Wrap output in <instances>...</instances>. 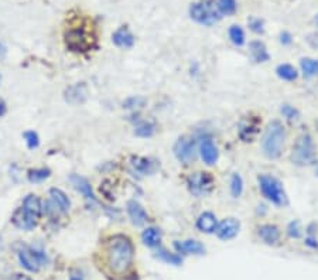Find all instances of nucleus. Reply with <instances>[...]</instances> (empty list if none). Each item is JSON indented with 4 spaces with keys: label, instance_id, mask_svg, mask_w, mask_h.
I'll use <instances>...</instances> for the list:
<instances>
[{
    "label": "nucleus",
    "instance_id": "obj_42",
    "mask_svg": "<svg viewBox=\"0 0 318 280\" xmlns=\"http://www.w3.org/2000/svg\"><path fill=\"white\" fill-rule=\"evenodd\" d=\"M5 54H6V48H5V46H3V44L0 43V60H2L3 57H5Z\"/></svg>",
    "mask_w": 318,
    "mask_h": 280
},
{
    "label": "nucleus",
    "instance_id": "obj_35",
    "mask_svg": "<svg viewBox=\"0 0 318 280\" xmlns=\"http://www.w3.org/2000/svg\"><path fill=\"white\" fill-rule=\"evenodd\" d=\"M282 113L287 119H297L298 117L297 109H294L293 106H289V105H284L283 108H282Z\"/></svg>",
    "mask_w": 318,
    "mask_h": 280
},
{
    "label": "nucleus",
    "instance_id": "obj_24",
    "mask_svg": "<svg viewBox=\"0 0 318 280\" xmlns=\"http://www.w3.org/2000/svg\"><path fill=\"white\" fill-rule=\"evenodd\" d=\"M142 239L145 242V245L150 246V248H154L160 244L161 241V232H160L157 228H147L145 229V232L142 233Z\"/></svg>",
    "mask_w": 318,
    "mask_h": 280
},
{
    "label": "nucleus",
    "instance_id": "obj_43",
    "mask_svg": "<svg viewBox=\"0 0 318 280\" xmlns=\"http://www.w3.org/2000/svg\"><path fill=\"white\" fill-rule=\"evenodd\" d=\"M307 244H308V245H311V246H317V244H314V241L312 239L307 241Z\"/></svg>",
    "mask_w": 318,
    "mask_h": 280
},
{
    "label": "nucleus",
    "instance_id": "obj_25",
    "mask_svg": "<svg viewBox=\"0 0 318 280\" xmlns=\"http://www.w3.org/2000/svg\"><path fill=\"white\" fill-rule=\"evenodd\" d=\"M277 75L280 76L284 81H294L297 78V71L294 67H291L289 64H282L276 69Z\"/></svg>",
    "mask_w": 318,
    "mask_h": 280
},
{
    "label": "nucleus",
    "instance_id": "obj_33",
    "mask_svg": "<svg viewBox=\"0 0 318 280\" xmlns=\"http://www.w3.org/2000/svg\"><path fill=\"white\" fill-rule=\"evenodd\" d=\"M24 139H26V143H27L28 149H35L38 146V136L34 132H26L24 133Z\"/></svg>",
    "mask_w": 318,
    "mask_h": 280
},
{
    "label": "nucleus",
    "instance_id": "obj_10",
    "mask_svg": "<svg viewBox=\"0 0 318 280\" xmlns=\"http://www.w3.org/2000/svg\"><path fill=\"white\" fill-rule=\"evenodd\" d=\"M241 229V222L236 218H226L222 221L219 225L216 226V235L219 236V239L229 241L234 239L236 235L239 233Z\"/></svg>",
    "mask_w": 318,
    "mask_h": 280
},
{
    "label": "nucleus",
    "instance_id": "obj_34",
    "mask_svg": "<svg viewBox=\"0 0 318 280\" xmlns=\"http://www.w3.org/2000/svg\"><path fill=\"white\" fill-rule=\"evenodd\" d=\"M287 232L290 235L291 238H298L301 232H300V222L298 221H293L289 228H287Z\"/></svg>",
    "mask_w": 318,
    "mask_h": 280
},
{
    "label": "nucleus",
    "instance_id": "obj_45",
    "mask_svg": "<svg viewBox=\"0 0 318 280\" xmlns=\"http://www.w3.org/2000/svg\"><path fill=\"white\" fill-rule=\"evenodd\" d=\"M315 23H317V26H318V14H317V17H315Z\"/></svg>",
    "mask_w": 318,
    "mask_h": 280
},
{
    "label": "nucleus",
    "instance_id": "obj_6",
    "mask_svg": "<svg viewBox=\"0 0 318 280\" xmlns=\"http://www.w3.org/2000/svg\"><path fill=\"white\" fill-rule=\"evenodd\" d=\"M314 160V143L310 135H301L297 137L296 143L293 144L291 162L297 166L310 164Z\"/></svg>",
    "mask_w": 318,
    "mask_h": 280
},
{
    "label": "nucleus",
    "instance_id": "obj_28",
    "mask_svg": "<svg viewBox=\"0 0 318 280\" xmlns=\"http://www.w3.org/2000/svg\"><path fill=\"white\" fill-rule=\"evenodd\" d=\"M229 38L235 46L241 47L245 43V33H243V30L239 26H232V27L229 28Z\"/></svg>",
    "mask_w": 318,
    "mask_h": 280
},
{
    "label": "nucleus",
    "instance_id": "obj_17",
    "mask_svg": "<svg viewBox=\"0 0 318 280\" xmlns=\"http://www.w3.org/2000/svg\"><path fill=\"white\" fill-rule=\"evenodd\" d=\"M112 40L118 47L122 48H130L134 44V37L126 27H120L118 31H115L112 35Z\"/></svg>",
    "mask_w": 318,
    "mask_h": 280
},
{
    "label": "nucleus",
    "instance_id": "obj_14",
    "mask_svg": "<svg viewBox=\"0 0 318 280\" xmlns=\"http://www.w3.org/2000/svg\"><path fill=\"white\" fill-rule=\"evenodd\" d=\"M216 226H218L216 217L212 212H204L197 219V228L200 229L201 232L212 233L216 231Z\"/></svg>",
    "mask_w": 318,
    "mask_h": 280
},
{
    "label": "nucleus",
    "instance_id": "obj_27",
    "mask_svg": "<svg viewBox=\"0 0 318 280\" xmlns=\"http://www.w3.org/2000/svg\"><path fill=\"white\" fill-rule=\"evenodd\" d=\"M218 12L225 16L234 14L236 12V2L235 0H218L216 3Z\"/></svg>",
    "mask_w": 318,
    "mask_h": 280
},
{
    "label": "nucleus",
    "instance_id": "obj_31",
    "mask_svg": "<svg viewBox=\"0 0 318 280\" xmlns=\"http://www.w3.org/2000/svg\"><path fill=\"white\" fill-rule=\"evenodd\" d=\"M243 190V181L242 177L239 174H234L231 178V192L234 197H239L242 194Z\"/></svg>",
    "mask_w": 318,
    "mask_h": 280
},
{
    "label": "nucleus",
    "instance_id": "obj_46",
    "mask_svg": "<svg viewBox=\"0 0 318 280\" xmlns=\"http://www.w3.org/2000/svg\"><path fill=\"white\" fill-rule=\"evenodd\" d=\"M315 171H317V174H318V164H317V169H315Z\"/></svg>",
    "mask_w": 318,
    "mask_h": 280
},
{
    "label": "nucleus",
    "instance_id": "obj_32",
    "mask_svg": "<svg viewBox=\"0 0 318 280\" xmlns=\"http://www.w3.org/2000/svg\"><path fill=\"white\" fill-rule=\"evenodd\" d=\"M154 130H156V126L153 125V123H142L140 126L136 128V135L140 137H150L154 133Z\"/></svg>",
    "mask_w": 318,
    "mask_h": 280
},
{
    "label": "nucleus",
    "instance_id": "obj_30",
    "mask_svg": "<svg viewBox=\"0 0 318 280\" xmlns=\"http://www.w3.org/2000/svg\"><path fill=\"white\" fill-rule=\"evenodd\" d=\"M50 170L49 169H37V170L28 171V180L31 183H41L46 178H49Z\"/></svg>",
    "mask_w": 318,
    "mask_h": 280
},
{
    "label": "nucleus",
    "instance_id": "obj_4",
    "mask_svg": "<svg viewBox=\"0 0 318 280\" xmlns=\"http://www.w3.org/2000/svg\"><path fill=\"white\" fill-rule=\"evenodd\" d=\"M95 38L94 35L88 33V30L85 27L69 28L65 33V44L71 51L75 53H85L89 51L94 47Z\"/></svg>",
    "mask_w": 318,
    "mask_h": 280
},
{
    "label": "nucleus",
    "instance_id": "obj_18",
    "mask_svg": "<svg viewBox=\"0 0 318 280\" xmlns=\"http://www.w3.org/2000/svg\"><path fill=\"white\" fill-rule=\"evenodd\" d=\"M71 181H72V184L75 185L76 190L81 192L88 201H92V203L97 201L94 192H92V188H90V184L88 183L86 178L81 177V176H71Z\"/></svg>",
    "mask_w": 318,
    "mask_h": 280
},
{
    "label": "nucleus",
    "instance_id": "obj_16",
    "mask_svg": "<svg viewBox=\"0 0 318 280\" xmlns=\"http://www.w3.org/2000/svg\"><path fill=\"white\" fill-rule=\"evenodd\" d=\"M201 157L207 164H215L216 160H218V149L216 146L212 143V140L209 139H205L202 143H201Z\"/></svg>",
    "mask_w": 318,
    "mask_h": 280
},
{
    "label": "nucleus",
    "instance_id": "obj_20",
    "mask_svg": "<svg viewBox=\"0 0 318 280\" xmlns=\"http://www.w3.org/2000/svg\"><path fill=\"white\" fill-rule=\"evenodd\" d=\"M249 51L253 61L256 62H264L269 61L270 55L266 50V46L263 44L262 41H252L249 44Z\"/></svg>",
    "mask_w": 318,
    "mask_h": 280
},
{
    "label": "nucleus",
    "instance_id": "obj_8",
    "mask_svg": "<svg viewBox=\"0 0 318 280\" xmlns=\"http://www.w3.org/2000/svg\"><path fill=\"white\" fill-rule=\"evenodd\" d=\"M214 177L209 173H194L188 177V190L197 197H204L214 190Z\"/></svg>",
    "mask_w": 318,
    "mask_h": 280
},
{
    "label": "nucleus",
    "instance_id": "obj_44",
    "mask_svg": "<svg viewBox=\"0 0 318 280\" xmlns=\"http://www.w3.org/2000/svg\"><path fill=\"white\" fill-rule=\"evenodd\" d=\"M69 280H82L81 277H78V276H71V279Z\"/></svg>",
    "mask_w": 318,
    "mask_h": 280
},
{
    "label": "nucleus",
    "instance_id": "obj_5",
    "mask_svg": "<svg viewBox=\"0 0 318 280\" xmlns=\"http://www.w3.org/2000/svg\"><path fill=\"white\" fill-rule=\"evenodd\" d=\"M259 184H260L263 195L273 204L280 205V207L287 205V195L284 192L283 185L277 178L263 174L259 177Z\"/></svg>",
    "mask_w": 318,
    "mask_h": 280
},
{
    "label": "nucleus",
    "instance_id": "obj_39",
    "mask_svg": "<svg viewBox=\"0 0 318 280\" xmlns=\"http://www.w3.org/2000/svg\"><path fill=\"white\" fill-rule=\"evenodd\" d=\"M280 41H282L283 44H290L291 35L289 34V33H282V35H280Z\"/></svg>",
    "mask_w": 318,
    "mask_h": 280
},
{
    "label": "nucleus",
    "instance_id": "obj_2",
    "mask_svg": "<svg viewBox=\"0 0 318 280\" xmlns=\"http://www.w3.org/2000/svg\"><path fill=\"white\" fill-rule=\"evenodd\" d=\"M286 139L284 126L279 121H273L267 125L262 139L263 154L269 158H277L282 154Z\"/></svg>",
    "mask_w": 318,
    "mask_h": 280
},
{
    "label": "nucleus",
    "instance_id": "obj_3",
    "mask_svg": "<svg viewBox=\"0 0 318 280\" xmlns=\"http://www.w3.org/2000/svg\"><path fill=\"white\" fill-rule=\"evenodd\" d=\"M218 12V7L215 6L214 2L208 0V2H198V3H193L190 7V16L191 19L195 20L200 24L204 26H212L216 21L221 19Z\"/></svg>",
    "mask_w": 318,
    "mask_h": 280
},
{
    "label": "nucleus",
    "instance_id": "obj_7",
    "mask_svg": "<svg viewBox=\"0 0 318 280\" xmlns=\"http://www.w3.org/2000/svg\"><path fill=\"white\" fill-rule=\"evenodd\" d=\"M19 262L20 265L28 272H38L42 265L47 263V256L40 251H35L33 248L23 246L20 251L17 252Z\"/></svg>",
    "mask_w": 318,
    "mask_h": 280
},
{
    "label": "nucleus",
    "instance_id": "obj_41",
    "mask_svg": "<svg viewBox=\"0 0 318 280\" xmlns=\"http://www.w3.org/2000/svg\"><path fill=\"white\" fill-rule=\"evenodd\" d=\"M14 280H33V279H31V277H28V276H26V274H16Z\"/></svg>",
    "mask_w": 318,
    "mask_h": 280
},
{
    "label": "nucleus",
    "instance_id": "obj_19",
    "mask_svg": "<svg viewBox=\"0 0 318 280\" xmlns=\"http://www.w3.org/2000/svg\"><path fill=\"white\" fill-rule=\"evenodd\" d=\"M259 236L267 245H275L277 241L280 239V231L276 225L267 224V225H262L259 228Z\"/></svg>",
    "mask_w": 318,
    "mask_h": 280
},
{
    "label": "nucleus",
    "instance_id": "obj_40",
    "mask_svg": "<svg viewBox=\"0 0 318 280\" xmlns=\"http://www.w3.org/2000/svg\"><path fill=\"white\" fill-rule=\"evenodd\" d=\"M6 113V103L3 99H0V116H3Z\"/></svg>",
    "mask_w": 318,
    "mask_h": 280
},
{
    "label": "nucleus",
    "instance_id": "obj_37",
    "mask_svg": "<svg viewBox=\"0 0 318 280\" xmlns=\"http://www.w3.org/2000/svg\"><path fill=\"white\" fill-rule=\"evenodd\" d=\"M145 103V99L143 98H130V99H127L125 103H123V106L125 108H134V106H142Z\"/></svg>",
    "mask_w": 318,
    "mask_h": 280
},
{
    "label": "nucleus",
    "instance_id": "obj_38",
    "mask_svg": "<svg viewBox=\"0 0 318 280\" xmlns=\"http://www.w3.org/2000/svg\"><path fill=\"white\" fill-rule=\"evenodd\" d=\"M305 40H307V43H308L312 48L318 50V33H310V34L305 37Z\"/></svg>",
    "mask_w": 318,
    "mask_h": 280
},
{
    "label": "nucleus",
    "instance_id": "obj_13",
    "mask_svg": "<svg viewBox=\"0 0 318 280\" xmlns=\"http://www.w3.org/2000/svg\"><path fill=\"white\" fill-rule=\"evenodd\" d=\"M127 214L134 225H143L147 221V214H146L145 208L134 199L127 203Z\"/></svg>",
    "mask_w": 318,
    "mask_h": 280
},
{
    "label": "nucleus",
    "instance_id": "obj_23",
    "mask_svg": "<svg viewBox=\"0 0 318 280\" xmlns=\"http://www.w3.org/2000/svg\"><path fill=\"white\" fill-rule=\"evenodd\" d=\"M131 166L140 174H153L156 171V169H157V166H156L154 162L145 157H134L133 162H131Z\"/></svg>",
    "mask_w": 318,
    "mask_h": 280
},
{
    "label": "nucleus",
    "instance_id": "obj_9",
    "mask_svg": "<svg viewBox=\"0 0 318 280\" xmlns=\"http://www.w3.org/2000/svg\"><path fill=\"white\" fill-rule=\"evenodd\" d=\"M174 154L181 163L190 164L195 158V143L194 140L181 137L174 144Z\"/></svg>",
    "mask_w": 318,
    "mask_h": 280
},
{
    "label": "nucleus",
    "instance_id": "obj_12",
    "mask_svg": "<svg viewBox=\"0 0 318 280\" xmlns=\"http://www.w3.org/2000/svg\"><path fill=\"white\" fill-rule=\"evenodd\" d=\"M174 248L177 249V252L184 253V255H202V253L205 252L204 245L201 242H198V241L194 239L174 242Z\"/></svg>",
    "mask_w": 318,
    "mask_h": 280
},
{
    "label": "nucleus",
    "instance_id": "obj_29",
    "mask_svg": "<svg viewBox=\"0 0 318 280\" xmlns=\"http://www.w3.org/2000/svg\"><path fill=\"white\" fill-rule=\"evenodd\" d=\"M157 255H159L160 259H163L164 262H167V263H170V265H181V262H183L180 255H177V253H170L168 251H166V249H163V248H160Z\"/></svg>",
    "mask_w": 318,
    "mask_h": 280
},
{
    "label": "nucleus",
    "instance_id": "obj_11",
    "mask_svg": "<svg viewBox=\"0 0 318 280\" xmlns=\"http://www.w3.org/2000/svg\"><path fill=\"white\" fill-rule=\"evenodd\" d=\"M12 222L14 224V226H17L19 229H23V231H31L37 225V219L33 215H30L23 207L14 211Z\"/></svg>",
    "mask_w": 318,
    "mask_h": 280
},
{
    "label": "nucleus",
    "instance_id": "obj_26",
    "mask_svg": "<svg viewBox=\"0 0 318 280\" xmlns=\"http://www.w3.org/2000/svg\"><path fill=\"white\" fill-rule=\"evenodd\" d=\"M301 69L305 76L318 75V60L312 58H303L301 60Z\"/></svg>",
    "mask_w": 318,
    "mask_h": 280
},
{
    "label": "nucleus",
    "instance_id": "obj_1",
    "mask_svg": "<svg viewBox=\"0 0 318 280\" xmlns=\"http://www.w3.org/2000/svg\"><path fill=\"white\" fill-rule=\"evenodd\" d=\"M106 263L113 273L123 274L129 270L134 256L131 241L125 235H115L106 244Z\"/></svg>",
    "mask_w": 318,
    "mask_h": 280
},
{
    "label": "nucleus",
    "instance_id": "obj_15",
    "mask_svg": "<svg viewBox=\"0 0 318 280\" xmlns=\"http://www.w3.org/2000/svg\"><path fill=\"white\" fill-rule=\"evenodd\" d=\"M86 99V87L85 85H74L65 91V101L71 105L82 103Z\"/></svg>",
    "mask_w": 318,
    "mask_h": 280
},
{
    "label": "nucleus",
    "instance_id": "obj_21",
    "mask_svg": "<svg viewBox=\"0 0 318 280\" xmlns=\"http://www.w3.org/2000/svg\"><path fill=\"white\" fill-rule=\"evenodd\" d=\"M23 208L30 215H33L35 219H38V217L41 215V201L34 194H30V195H27L24 198V201H23Z\"/></svg>",
    "mask_w": 318,
    "mask_h": 280
},
{
    "label": "nucleus",
    "instance_id": "obj_22",
    "mask_svg": "<svg viewBox=\"0 0 318 280\" xmlns=\"http://www.w3.org/2000/svg\"><path fill=\"white\" fill-rule=\"evenodd\" d=\"M50 197H51L54 205H56L60 211L63 212L68 211L69 207H71V203H69V198L67 197L65 192H63L61 190H58V188H51V190H50Z\"/></svg>",
    "mask_w": 318,
    "mask_h": 280
},
{
    "label": "nucleus",
    "instance_id": "obj_36",
    "mask_svg": "<svg viewBox=\"0 0 318 280\" xmlns=\"http://www.w3.org/2000/svg\"><path fill=\"white\" fill-rule=\"evenodd\" d=\"M249 27L255 31V33H263V21L260 19H256V17H252L249 20Z\"/></svg>",
    "mask_w": 318,
    "mask_h": 280
}]
</instances>
